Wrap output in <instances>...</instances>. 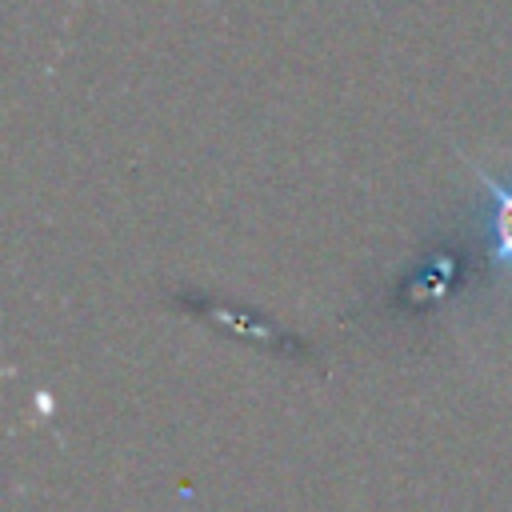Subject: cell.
<instances>
[{
  "mask_svg": "<svg viewBox=\"0 0 512 512\" xmlns=\"http://www.w3.org/2000/svg\"><path fill=\"white\" fill-rule=\"evenodd\" d=\"M480 184L492 192V240H496V264L512 272V184H500L496 176L480 172Z\"/></svg>",
  "mask_w": 512,
  "mask_h": 512,
  "instance_id": "obj_1",
  "label": "cell"
}]
</instances>
